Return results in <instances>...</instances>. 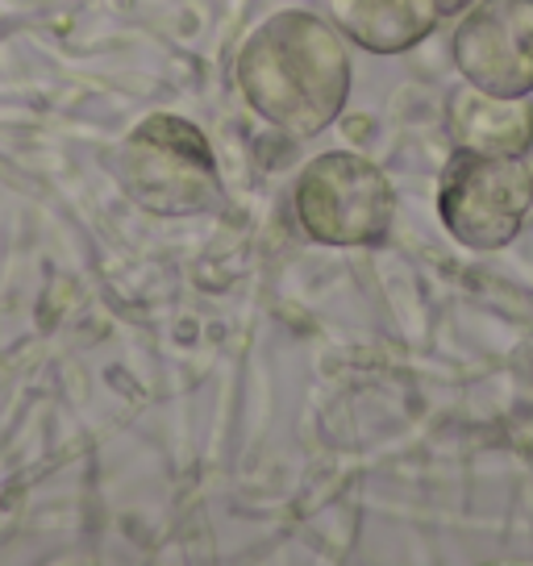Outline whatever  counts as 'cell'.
I'll return each instance as SVG.
<instances>
[{
    "label": "cell",
    "mask_w": 533,
    "mask_h": 566,
    "mask_svg": "<svg viewBox=\"0 0 533 566\" xmlns=\"http://www.w3.org/2000/svg\"><path fill=\"white\" fill-rule=\"evenodd\" d=\"M117 179L155 217H196L221 205V171L209 138L176 113L146 117L117 150Z\"/></svg>",
    "instance_id": "7a4b0ae2"
},
{
    "label": "cell",
    "mask_w": 533,
    "mask_h": 566,
    "mask_svg": "<svg viewBox=\"0 0 533 566\" xmlns=\"http://www.w3.org/2000/svg\"><path fill=\"white\" fill-rule=\"evenodd\" d=\"M342 34L372 54H400L433 34L442 0H330Z\"/></svg>",
    "instance_id": "8992f818"
},
{
    "label": "cell",
    "mask_w": 533,
    "mask_h": 566,
    "mask_svg": "<svg viewBox=\"0 0 533 566\" xmlns=\"http://www.w3.org/2000/svg\"><path fill=\"white\" fill-rule=\"evenodd\" d=\"M533 212V171L521 155L462 150L438 184V217L454 242L471 250L509 247Z\"/></svg>",
    "instance_id": "277c9868"
},
{
    "label": "cell",
    "mask_w": 533,
    "mask_h": 566,
    "mask_svg": "<svg viewBox=\"0 0 533 566\" xmlns=\"http://www.w3.org/2000/svg\"><path fill=\"white\" fill-rule=\"evenodd\" d=\"M467 0H442V13H459Z\"/></svg>",
    "instance_id": "ba28073f"
},
{
    "label": "cell",
    "mask_w": 533,
    "mask_h": 566,
    "mask_svg": "<svg viewBox=\"0 0 533 566\" xmlns=\"http://www.w3.org/2000/svg\"><path fill=\"white\" fill-rule=\"evenodd\" d=\"M396 217L388 176L355 150L317 155L296 179V221L321 247H379Z\"/></svg>",
    "instance_id": "3957f363"
},
{
    "label": "cell",
    "mask_w": 533,
    "mask_h": 566,
    "mask_svg": "<svg viewBox=\"0 0 533 566\" xmlns=\"http://www.w3.org/2000/svg\"><path fill=\"white\" fill-rule=\"evenodd\" d=\"M238 88L263 122L313 138L338 122L351 96V54L334 25L284 9L242 42Z\"/></svg>",
    "instance_id": "6da1fadb"
},
{
    "label": "cell",
    "mask_w": 533,
    "mask_h": 566,
    "mask_svg": "<svg viewBox=\"0 0 533 566\" xmlns=\"http://www.w3.org/2000/svg\"><path fill=\"white\" fill-rule=\"evenodd\" d=\"M454 67L488 96L533 92V0H480L454 30Z\"/></svg>",
    "instance_id": "5b68a950"
},
{
    "label": "cell",
    "mask_w": 533,
    "mask_h": 566,
    "mask_svg": "<svg viewBox=\"0 0 533 566\" xmlns=\"http://www.w3.org/2000/svg\"><path fill=\"white\" fill-rule=\"evenodd\" d=\"M450 134L462 150L525 155L533 146L530 96H488L467 84L450 96Z\"/></svg>",
    "instance_id": "52a82bcc"
}]
</instances>
